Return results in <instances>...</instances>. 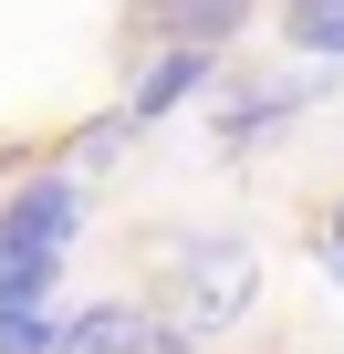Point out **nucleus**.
Masks as SVG:
<instances>
[{
  "instance_id": "3",
  "label": "nucleus",
  "mask_w": 344,
  "mask_h": 354,
  "mask_svg": "<svg viewBox=\"0 0 344 354\" xmlns=\"http://www.w3.org/2000/svg\"><path fill=\"white\" fill-rule=\"evenodd\" d=\"M188 323H167L156 302H73L53 323V354H178Z\"/></svg>"
},
{
  "instance_id": "6",
  "label": "nucleus",
  "mask_w": 344,
  "mask_h": 354,
  "mask_svg": "<svg viewBox=\"0 0 344 354\" xmlns=\"http://www.w3.org/2000/svg\"><path fill=\"white\" fill-rule=\"evenodd\" d=\"M313 84H323V73L302 63V73H282V84H251V94H230V104H219V136H230V146H261L271 125H292V115L313 104Z\"/></svg>"
},
{
  "instance_id": "5",
  "label": "nucleus",
  "mask_w": 344,
  "mask_h": 354,
  "mask_svg": "<svg viewBox=\"0 0 344 354\" xmlns=\"http://www.w3.org/2000/svg\"><path fill=\"white\" fill-rule=\"evenodd\" d=\"M209 73H219V53H188V42L146 53V63H136V94H125V125H156L167 104H188V94H199Z\"/></svg>"
},
{
  "instance_id": "4",
  "label": "nucleus",
  "mask_w": 344,
  "mask_h": 354,
  "mask_svg": "<svg viewBox=\"0 0 344 354\" xmlns=\"http://www.w3.org/2000/svg\"><path fill=\"white\" fill-rule=\"evenodd\" d=\"M251 11H261V0H136V32L188 42V53H219V42H240Z\"/></svg>"
},
{
  "instance_id": "8",
  "label": "nucleus",
  "mask_w": 344,
  "mask_h": 354,
  "mask_svg": "<svg viewBox=\"0 0 344 354\" xmlns=\"http://www.w3.org/2000/svg\"><path fill=\"white\" fill-rule=\"evenodd\" d=\"M53 281H63V261H11V250H0V323H11V313H42Z\"/></svg>"
},
{
  "instance_id": "9",
  "label": "nucleus",
  "mask_w": 344,
  "mask_h": 354,
  "mask_svg": "<svg viewBox=\"0 0 344 354\" xmlns=\"http://www.w3.org/2000/svg\"><path fill=\"white\" fill-rule=\"evenodd\" d=\"M0 354H53V313H11L0 323Z\"/></svg>"
},
{
  "instance_id": "2",
  "label": "nucleus",
  "mask_w": 344,
  "mask_h": 354,
  "mask_svg": "<svg viewBox=\"0 0 344 354\" xmlns=\"http://www.w3.org/2000/svg\"><path fill=\"white\" fill-rule=\"evenodd\" d=\"M73 240H84V177L73 167H42L0 198V250L11 261H63Z\"/></svg>"
},
{
  "instance_id": "7",
  "label": "nucleus",
  "mask_w": 344,
  "mask_h": 354,
  "mask_svg": "<svg viewBox=\"0 0 344 354\" xmlns=\"http://www.w3.org/2000/svg\"><path fill=\"white\" fill-rule=\"evenodd\" d=\"M282 42H292L313 73H334V63H344V0H282Z\"/></svg>"
},
{
  "instance_id": "1",
  "label": "nucleus",
  "mask_w": 344,
  "mask_h": 354,
  "mask_svg": "<svg viewBox=\"0 0 344 354\" xmlns=\"http://www.w3.org/2000/svg\"><path fill=\"white\" fill-rule=\"evenodd\" d=\"M167 271H178V302H188V333H219L261 302V250L240 230H188L167 240Z\"/></svg>"
},
{
  "instance_id": "10",
  "label": "nucleus",
  "mask_w": 344,
  "mask_h": 354,
  "mask_svg": "<svg viewBox=\"0 0 344 354\" xmlns=\"http://www.w3.org/2000/svg\"><path fill=\"white\" fill-rule=\"evenodd\" d=\"M323 261L344 271V198H334V219H323Z\"/></svg>"
}]
</instances>
